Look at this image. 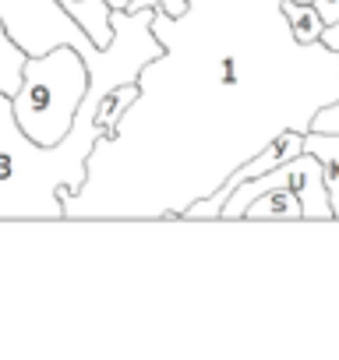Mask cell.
<instances>
[{
  "label": "cell",
  "mask_w": 339,
  "mask_h": 360,
  "mask_svg": "<svg viewBox=\"0 0 339 360\" xmlns=\"http://www.w3.org/2000/svg\"><path fill=\"white\" fill-rule=\"evenodd\" d=\"M85 92H89V64L75 46L60 43L46 53L25 57L22 82L11 96V117L29 141L57 145L75 127Z\"/></svg>",
  "instance_id": "6da1fadb"
},
{
  "label": "cell",
  "mask_w": 339,
  "mask_h": 360,
  "mask_svg": "<svg viewBox=\"0 0 339 360\" xmlns=\"http://www.w3.org/2000/svg\"><path fill=\"white\" fill-rule=\"evenodd\" d=\"M0 22H4L8 36L32 57L46 53L60 43L75 46L78 53L96 50L82 25L57 4V0H0Z\"/></svg>",
  "instance_id": "7a4b0ae2"
},
{
  "label": "cell",
  "mask_w": 339,
  "mask_h": 360,
  "mask_svg": "<svg viewBox=\"0 0 339 360\" xmlns=\"http://www.w3.org/2000/svg\"><path fill=\"white\" fill-rule=\"evenodd\" d=\"M57 4L82 25V32L89 36L96 50H106L113 43V22H110L113 11L106 0H57Z\"/></svg>",
  "instance_id": "3957f363"
},
{
  "label": "cell",
  "mask_w": 339,
  "mask_h": 360,
  "mask_svg": "<svg viewBox=\"0 0 339 360\" xmlns=\"http://www.w3.org/2000/svg\"><path fill=\"white\" fill-rule=\"evenodd\" d=\"M304 152H311L318 159L325 191H328V205H332V219H339V134L304 131Z\"/></svg>",
  "instance_id": "277c9868"
},
{
  "label": "cell",
  "mask_w": 339,
  "mask_h": 360,
  "mask_svg": "<svg viewBox=\"0 0 339 360\" xmlns=\"http://www.w3.org/2000/svg\"><path fill=\"white\" fill-rule=\"evenodd\" d=\"M279 15H283L290 36L297 39V46H314V43H321L325 22H321V15L314 11L311 0H279Z\"/></svg>",
  "instance_id": "5b68a950"
},
{
  "label": "cell",
  "mask_w": 339,
  "mask_h": 360,
  "mask_svg": "<svg viewBox=\"0 0 339 360\" xmlns=\"http://www.w3.org/2000/svg\"><path fill=\"white\" fill-rule=\"evenodd\" d=\"M244 219H304V209L290 188H269L258 198H251Z\"/></svg>",
  "instance_id": "8992f818"
},
{
  "label": "cell",
  "mask_w": 339,
  "mask_h": 360,
  "mask_svg": "<svg viewBox=\"0 0 339 360\" xmlns=\"http://www.w3.org/2000/svg\"><path fill=\"white\" fill-rule=\"evenodd\" d=\"M25 50L8 36L4 22H0V92L4 96H15L18 82H22V68H25Z\"/></svg>",
  "instance_id": "52a82bcc"
},
{
  "label": "cell",
  "mask_w": 339,
  "mask_h": 360,
  "mask_svg": "<svg viewBox=\"0 0 339 360\" xmlns=\"http://www.w3.org/2000/svg\"><path fill=\"white\" fill-rule=\"evenodd\" d=\"M307 131H325V134H339V96L332 103H325L321 110L311 113L307 120Z\"/></svg>",
  "instance_id": "ba28073f"
},
{
  "label": "cell",
  "mask_w": 339,
  "mask_h": 360,
  "mask_svg": "<svg viewBox=\"0 0 339 360\" xmlns=\"http://www.w3.org/2000/svg\"><path fill=\"white\" fill-rule=\"evenodd\" d=\"M141 8H159L162 15H170L174 22H181L191 8V0H131L127 11H141Z\"/></svg>",
  "instance_id": "9c48e42d"
},
{
  "label": "cell",
  "mask_w": 339,
  "mask_h": 360,
  "mask_svg": "<svg viewBox=\"0 0 339 360\" xmlns=\"http://www.w3.org/2000/svg\"><path fill=\"white\" fill-rule=\"evenodd\" d=\"M311 4H314V11L321 15V22H325V25L339 22V0H311Z\"/></svg>",
  "instance_id": "30bf717a"
},
{
  "label": "cell",
  "mask_w": 339,
  "mask_h": 360,
  "mask_svg": "<svg viewBox=\"0 0 339 360\" xmlns=\"http://www.w3.org/2000/svg\"><path fill=\"white\" fill-rule=\"evenodd\" d=\"M106 4H110V11H127L131 0H106Z\"/></svg>",
  "instance_id": "8fae6325"
},
{
  "label": "cell",
  "mask_w": 339,
  "mask_h": 360,
  "mask_svg": "<svg viewBox=\"0 0 339 360\" xmlns=\"http://www.w3.org/2000/svg\"><path fill=\"white\" fill-rule=\"evenodd\" d=\"M335 57H339V53H335Z\"/></svg>",
  "instance_id": "7c38bea8"
}]
</instances>
